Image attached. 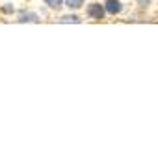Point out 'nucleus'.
Masks as SVG:
<instances>
[{"instance_id":"f257e3e1","label":"nucleus","mask_w":158,"mask_h":160,"mask_svg":"<svg viewBox=\"0 0 158 160\" xmlns=\"http://www.w3.org/2000/svg\"><path fill=\"white\" fill-rule=\"evenodd\" d=\"M104 9H106V8H102L101 4H89V6H87V15H89L91 19H95V21H101V19L104 17Z\"/></svg>"},{"instance_id":"f03ea898","label":"nucleus","mask_w":158,"mask_h":160,"mask_svg":"<svg viewBox=\"0 0 158 160\" xmlns=\"http://www.w3.org/2000/svg\"><path fill=\"white\" fill-rule=\"evenodd\" d=\"M121 9H123V6H121L119 0H108V2H106V11H108V13L116 15V13H119Z\"/></svg>"},{"instance_id":"7ed1b4c3","label":"nucleus","mask_w":158,"mask_h":160,"mask_svg":"<svg viewBox=\"0 0 158 160\" xmlns=\"http://www.w3.org/2000/svg\"><path fill=\"white\" fill-rule=\"evenodd\" d=\"M19 21L21 22H26V21L28 22H37V15L36 13H21L19 15Z\"/></svg>"},{"instance_id":"20e7f679","label":"nucleus","mask_w":158,"mask_h":160,"mask_svg":"<svg viewBox=\"0 0 158 160\" xmlns=\"http://www.w3.org/2000/svg\"><path fill=\"white\" fill-rule=\"evenodd\" d=\"M82 4H84V0H65V6H69L71 9H78V8H82Z\"/></svg>"},{"instance_id":"39448f33","label":"nucleus","mask_w":158,"mask_h":160,"mask_svg":"<svg viewBox=\"0 0 158 160\" xmlns=\"http://www.w3.org/2000/svg\"><path fill=\"white\" fill-rule=\"evenodd\" d=\"M62 22H80V19L77 15H67V17H62Z\"/></svg>"},{"instance_id":"423d86ee","label":"nucleus","mask_w":158,"mask_h":160,"mask_svg":"<svg viewBox=\"0 0 158 160\" xmlns=\"http://www.w3.org/2000/svg\"><path fill=\"white\" fill-rule=\"evenodd\" d=\"M45 4H48L50 8H56V9H58V8L63 4V0H45Z\"/></svg>"},{"instance_id":"0eeeda50","label":"nucleus","mask_w":158,"mask_h":160,"mask_svg":"<svg viewBox=\"0 0 158 160\" xmlns=\"http://www.w3.org/2000/svg\"><path fill=\"white\" fill-rule=\"evenodd\" d=\"M4 11H6V13H9V11H13V6H4Z\"/></svg>"},{"instance_id":"6e6552de","label":"nucleus","mask_w":158,"mask_h":160,"mask_svg":"<svg viewBox=\"0 0 158 160\" xmlns=\"http://www.w3.org/2000/svg\"><path fill=\"white\" fill-rule=\"evenodd\" d=\"M149 2H151V0H138V4H140V6H147Z\"/></svg>"}]
</instances>
